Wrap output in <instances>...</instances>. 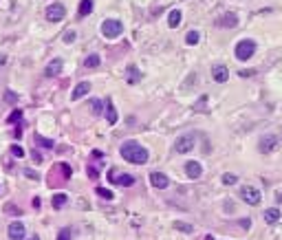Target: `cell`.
<instances>
[{
    "instance_id": "1",
    "label": "cell",
    "mask_w": 282,
    "mask_h": 240,
    "mask_svg": "<svg viewBox=\"0 0 282 240\" xmlns=\"http://www.w3.org/2000/svg\"><path fill=\"white\" fill-rule=\"evenodd\" d=\"M119 152H121L123 161H128V163H132V165H143V163H148V156H150V152L145 150L141 143H137V141H126V143H121Z\"/></svg>"
},
{
    "instance_id": "2",
    "label": "cell",
    "mask_w": 282,
    "mask_h": 240,
    "mask_svg": "<svg viewBox=\"0 0 282 240\" xmlns=\"http://www.w3.org/2000/svg\"><path fill=\"white\" fill-rule=\"evenodd\" d=\"M121 33H123L121 20L110 18V20H104V22H101V36L108 38V40H115V38H119Z\"/></svg>"
},
{
    "instance_id": "3",
    "label": "cell",
    "mask_w": 282,
    "mask_h": 240,
    "mask_svg": "<svg viewBox=\"0 0 282 240\" xmlns=\"http://www.w3.org/2000/svg\"><path fill=\"white\" fill-rule=\"evenodd\" d=\"M234 51H236V58L240 60V62H247V60H251L256 53V42L254 40H240Z\"/></svg>"
},
{
    "instance_id": "4",
    "label": "cell",
    "mask_w": 282,
    "mask_h": 240,
    "mask_svg": "<svg viewBox=\"0 0 282 240\" xmlns=\"http://www.w3.org/2000/svg\"><path fill=\"white\" fill-rule=\"evenodd\" d=\"M278 146H280V139H278L276 134H264L258 143V150L264 152V154H271L273 150H278Z\"/></svg>"
},
{
    "instance_id": "5",
    "label": "cell",
    "mask_w": 282,
    "mask_h": 240,
    "mask_svg": "<svg viewBox=\"0 0 282 240\" xmlns=\"http://www.w3.org/2000/svg\"><path fill=\"white\" fill-rule=\"evenodd\" d=\"M240 198L245 200L247 205H258L260 203V192L256 190V187H249V185H245V187H240Z\"/></svg>"
},
{
    "instance_id": "6",
    "label": "cell",
    "mask_w": 282,
    "mask_h": 240,
    "mask_svg": "<svg viewBox=\"0 0 282 240\" xmlns=\"http://www.w3.org/2000/svg\"><path fill=\"white\" fill-rule=\"evenodd\" d=\"M64 16H66V9L60 2H53V5L47 7V18L51 20V22H60V20H64Z\"/></svg>"
},
{
    "instance_id": "7",
    "label": "cell",
    "mask_w": 282,
    "mask_h": 240,
    "mask_svg": "<svg viewBox=\"0 0 282 240\" xmlns=\"http://www.w3.org/2000/svg\"><path fill=\"white\" fill-rule=\"evenodd\" d=\"M194 137H189V134H185V137H181V139H176V146H174V150H176V154H188L189 150L194 148Z\"/></svg>"
},
{
    "instance_id": "8",
    "label": "cell",
    "mask_w": 282,
    "mask_h": 240,
    "mask_svg": "<svg viewBox=\"0 0 282 240\" xmlns=\"http://www.w3.org/2000/svg\"><path fill=\"white\" fill-rule=\"evenodd\" d=\"M7 234H9V240H24V236H26V227L22 225V222H11L9 225V229H7Z\"/></svg>"
},
{
    "instance_id": "9",
    "label": "cell",
    "mask_w": 282,
    "mask_h": 240,
    "mask_svg": "<svg viewBox=\"0 0 282 240\" xmlns=\"http://www.w3.org/2000/svg\"><path fill=\"white\" fill-rule=\"evenodd\" d=\"M212 77H214V82L223 84V82L229 80V68L225 66V64H216V66L212 68Z\"/></svg>"
},
{
    "instance_id": "10",
    "label": "cell",
    "mask_w": 282,
    "mask_h": 240,
    "mask_svg": "<svg viewBox=\"0 0 282 240\" xmlns=\"http://www.w3.org/2000/svg\"><path fill=\"white\" fill-rule=\"evenodd\" d=\"M150 183H152V187H157V190H165V187L170 185V181H167V176L163 172H152V174H150Z\"/></svg>"
},
{
    "instance_id": "11",
    "label": "cell",
    "mask_w": 282,
    "mask_h": 240,
    "mask_svg": "<svg viewBox=\"0 0 282 240\" xmlns=\"http://www.w3.org/2000/svg\"><path fill=\"white\" fill-rule=\"evenodd\" d=\"M108 178L113 183H117V185H126V187L135 185V176H130V174H121V176H117V172H110Z\"/></svg>"
},
{
    "instance_id": "12",
    "label": "cell",
    "mask_w": 282,
    "mask_h": 240,
    "mask_svg": "<svg viewBox=\"0 0 282 240\" xmlns=\"http://www.w3.org/2000/svg\"><path fill=\"white\" fill-rule=\"evenodd\" d=\"M88 90H91V84H88V82H79V84L73 88L70 99H73V102H77V99H82L84 95H88Z\"/></svg>"
},
{
    "instance_id": "13",
    "label": "cell",
    "mask_w": 282,
    "mask_h": 240,
    "mask_svg": "<svg viewBox=\"0 0 282 240\" xmlns=\"http://www.w3.org/2000/svg\"><path fill=\"white\" fill-rule=\"evenodd\" d=\"M185 172H188L189 178H198L203 174V168L198 161H188V163H185Z\"/></svg>"
},
{
    "instance_id": "14",
    "label": "cell",
    "mask_w": 282,
    "mask_h": 240,
    "mask_svg": "<svg viewBox=\"0 0 282 240\" xmlns=\"http://www.w3.org/2000/svg\"><path fill=\"white\" fill-rule=\"evenodd\" d=\"M282 216V212L278 207H269L264 209V222H269V225H273V222H278Z\"/></svg>"
},
{
    "instance_id": "15",
    "label": "cell",
    "mask_w": 282,
    "mask_h": 240,
    "mask_svg": "<svg viewBox=\"0 0 282 240\" xmlns=\"http://www.w3.org/2000/svg\"><path fill=\"white\" fill-rule=\"evenodd\" d=\"M62 66H64V64H62V60H53V62L47 66V71H44V73H47V77H57L62 73Z\"/></svg>"
},
{
    "instance_id": "16",
    "label": "cell",
    "mask_w": 282,
    "mask_h": 240,
    "mask_svg": "<svg viewBox=\"0 0 282 240\" xmlns=\"http://www.w3.org/2000/svg\"><path fill=\"white\" fill-rule=\"evenodd\" d=\"M106 121H108L110 126L117 124V110H115V104L110 102V99L106 102Z\"/></svg>"
},
{
    "instance_id": "17",
    "label": "cell",
    "mask_w": 282,
    "mask_h": 240,
    "mask_svg": "<svg viewBox=\"0 0 282 240\" xmlns=\"http://www.w3.org/2000/svg\"><path fill=\"white\" fill-rule=\"evenodd\" d=\"M181 18H183V14H181L179 9L170 11V16H167V24H170V29H176L181 24Z\"/></svg>"
},
{
    "instance_id": "18",
    "label": "cell",
    "mask_w": 282,
    "mask_h": 240,
    "mask_svg": "<svg viewBox=\"0 0 282 240\" xmlns=\"http://www.w3.org/2000/svg\"><path fill=\"white\" fill-rule=\"evenodd\" d=\"M238 18L234 14H225L223 18H218V27H236Z\"/></svg>"
},
{
    "instance_id": "19",
    "label": "cell",
    "mask_w": 282,
    "mask_h": 240,
    "mask_svg": "<svg viewBox=\"0 0 282 240\" xmlns=\"http://www.w3.org/2000/svg\"><path fill=\"white\" fill-rule=\"evenodd\" d=\"M91 11H93V0H82V2H79V9H77L79 18H86Z\"/></svg>"
},
{
    "instance_id": "20",
    "label": "cell",
    "mask_w": 282,
    "mask_h": 240,
    "mask_svg": "<svg viewBox=\"0 0 282 240\" xmlns=\"http://www.w3.org/2000/svg\"><path fill=\"white\" fill-rule=\"evenodd\" d=\"M126 73H128V84H135V82H139L141 73H139V68H137L135 64H130V66L126 68Z\"/></svg>"
},
{
    "instance_id": "21",
    "label": "cell",
    "mask_w": 282,
    "mask_h": 240,
    "mask_svg": "<svg viewBox=\"0 0 282 240\" xmlns=\"http://www.w3.org/2000/svg\"><path fill=\"white\" fill-rule=\"evenodd\" d=\"M99 62H101L99 55H97V53H91L86 60H84V66H86V68H97V66H99Z\"/></svg>"
},
{
    "instance_id": "22",
    "label": "cell",
    "mask_w": 282,
    "mask_h": 240,
    "mask_svg": "<svg viewBox=\"0 0 282 240\" xmlns=\"http://www.w3.org/2000/svg\"><path fill=\"white\" fill-rule=\"evenodd\" d=\"M66 200H69V196H66V194H55L51 203H53V207H55V209H60L62 205H66Z\"/></svg>"
},
{
    "instance_id": "23",
    "label": "cell",
    "mask_w": 282,
    "mask_h": 240,
    "mask_svg": "<svg viewBox=\"0 0 282 240\" xmlns=\"http://www.w3.org/2000/svg\"><path fill=\"white\" fill-rule=\"evenodd\" d=\"M174 227H176L179 231H183V234H192V231H194V227L189 225V222H183V220H176Z\"/></svg>"
},
{
    "instance_id": "24",
    "label": "cell",
    "mask_w": 282,
    "mask_h": 240,
    "mask_svg": "<svg viewBox=\"0 0 282 240\" xmlns=\"http://www.w3.org/2000/svg\"><path fill=\"white\" fill-rule=\"evenodd\" d=\"M198 40H201V33L198 31H189L188 36H185V42H188V44H198Z\"/></svg>"
},
{
    "instance_id": "25",
    "label": "cell",
    "mask_w": 282,
    "mask_h": 240,
    "mask_svg": "<svg viewBox=\"0 0 282 240\" xmlns=\"http://www.w3.org/2000/svg\"><path fill=\"white\" fill-rule=\"evenodd\" d=\"M101 108H104V102H101V99H91V110H93V115H99Z\"/></svg>"
},
{
    "instance_id": "26",
    "label": "cell",
    "mask_w": 282,
    "mask_h": 240,
    "mask_svg": "<svg viewBox=\"0 0 282 240\" xmlns=\"http://www.w3.org/2000/svg\"><path fill=\"white\" fill-rule=\"evenodd\" d=\"M70 236H73V231H70V227H64V229L57 234V240H70Z\"/></svg>"
},
{
    "instance_id": "27",
    "label": "cell",
    "mask_w": 282,
    "mask_h": 240,
    "mask_svg": "<svg viewBox=\"0 0 282 240\" xmlns=\"http://www.w3.org/2000/svg\"><path fill=\"white\" fill-rule=\"evenodd\" d=\"M95 192L101 196V198H106V200H110V198H113V192H110V190H106V187H97Z\"/></svg>"
},
{
    "instance_id": "28",
    "label": "cell",
    "mask_w": 282,
    "mask_h": 240,
    "mask_svg": "<svg viewBox=\"0 0 282 240\" xmlns=\"http://www.w3.org/2000/svg\"><path fill=\"white\" fill-rule=\"evenodd\" d=\"M11 154L16 156V159H22V156H24V148H22V146H11Z\"/></svg>"
},
{
    "instance_id": "29",
    "label": "cell",
    "mask_w": 282,
    "mask_h": 240,
    "mask_svg": "<svg viewBox=\"0 0 282 240\" xmlns=\"http://www.w3.org/2000/svg\"><path fill=\"white\" fill-rule=\"evenodd\" d=\"M20 119H22V110H13L11 115H9V124H18Z\"/></svg>"
},
{
    "instance_id": "30",
    "label": "cell",
    "mask_w": 282,
    "mask_h": 240,
    "mask_svg": "<svg viewBox=\"0 0 282 240\" xmlns=\"http://www.w3.org/2000/svg\"><path fill=\"white\" fill-rule=\"evenodd\" d=\"M236 181H238L236 174H225V176H223V183H225V185H234Z\"/></svg>"
},
{
    "instance_id": "31",
    "label": "cell",
    "mask_w": 282,
    "mask_h": 240,
    "mask_svg": "<svg viewBox=\"0 0 282 240\" xmlns=\"http://www.w3.org/2000/svg\"><path fill=\"white\" fill-rule=\"evenodd\" d=\"M64 42H66V44H70V42H75V31H70V29H69V31L64 33Z\"/></svg>"
},
{
    "instance_id": "32",
    "label": "cell",
    "mask_w": 282,
    "mask_h": 240,
    "mask_svg": "<svg viewBox=\"0 0 282 240\" xmlns=\"http://www.w3.org/2000/svg\"><path fill=\"white\" fill-rule=\"evenodd\" d=\"M35 139H38L40 146H44V148H53V141H48V139H44V137H35Z\"/></svg>"
},
{
    "instance_id": "33",
    "label": "cell",
    "mask_w": 282,
    "mask_h": 240,
    "mask_svg": "<svg viewBox=\"0 0 282 240\" xmlns=\"http://www.w3.org/2000/svg\"><path fill=\"white\" fill-rule=\"evenodd\" d=\"M24 174H26V178H31V181H33V178H38V174H35L33 170H24Z\"/></svg>"
},
{
    "instance_id": "34",
    "label": "cell",
    "mask_w": 282,
    "mask_h": 240,
    "mask_svg": "<svg viewBox=\"0 0 282 240\" xmlns=\"http://www.w3.org/2000/svg\"><path fill=\"white\" fill-rule=\"evenodd\" d=\"M7 212H9V214H20L22 209H16V207H13V205H7Z\"/></svg>"
},
{
    "instance_id": "35",
    "label": "cell",
    "mask_w": 282,
    "mask_h": 240,
    "mask_svg": "<svg viewBox=\"0 0 282 240\" xmlns=\"http://www.w3.org/2000/svg\"><path fill=\"white\" fill-rule=\"evenodd\" d=\"M88 174H91V178H97L99 174H97V170L95 168H88Z\"/></svg>"
},
{
    "instance_id": "36",
    "label": "cell",
    "mask_w": 282,
    "mask_h": 240,
    "mask_svg": "<svg viewBox=\"0 0 282 240\" xmlns=\"http://www.w3.org/2000/svg\"><path fill=\"white\" fill-rule=\"evenodd\" d=\"M4 97H7V102H16V95H13V93H7Z\"/></svg>"
},
{
    "instance_id": "37",
    "label": "cell",
    "mask_w": 282,
    "mask_h": 240,
    "mask_svg": "<svg viewBox=\"0 0 282 240\" xmlns=\"http://www.w3.org/2000/svg\"><path fill=\"white\" fill-rule=\"evenodd\" d=\"M93 159L99 161V159H101V152H99V150H93Z\"/></svg>"
},
{
    "instance_id": "38",
    "label": "cell",
    "mask_w": 282,
    "mask_h": 240,
    "mask_svg": "<svg viewBox=\"0 0 282 240\" xmlns=\"http://www.w3.org/2000/svg\"><path fill=\"white\" fill-rule=\"evenodd\" d=\"M276 200H278V203H282V190L276 192Z\"/></svg>"
},
{
    "instance_id": "39",
    "label": "cell",
    "mask_w": 282,
    "mask_h": 240,
    "mask_svg": "<svg viewBox=\"0 0 282 240\" xmlns=\"http://www.w3.org/2000/svg\"><path fill=\"white\" fill-rule=\"evenodd\" d=\"M0 64H4V55H0Z\"/></svg>"
},
{
    "instance_id": "40",
    "label": "cell",
    "mask_w": 282,
    "mask_h": 240,
    "mask_svg": "<svg viewBox=\"0 0 282 240\" xmlns=\"http://www.w3.org/2000/svg\"><path fill=\"white\" fill-rule=\"evenodd\" d=\"M205 240H214V238H212V236H205Z\"/></svg>"
},
{
    "instance_id": "41",
    "label": "cell",
    "mask_w": 282,
    "mask_h": 240,
    "mask_svg": "<svg viewBox=\"0 0 282 240\" xmlns=\"http://www.w3.org/2000/svg\"><path fill=\"white\" fill-rule=\"evenodd\" d=\"M29 240H40V238H38V236H33V238H29Z\"/></svg>"
}]
</instances>
